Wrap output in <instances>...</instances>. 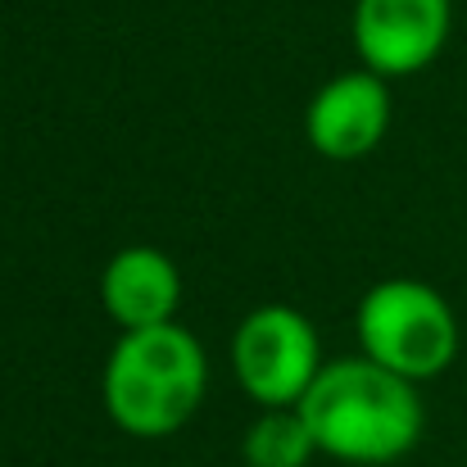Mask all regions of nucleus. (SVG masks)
<instances>
[{
	"label": "nucleus",
	"mask_w": 467,
	"mask_h": 467,
	"mask_svg": "<svg viewBox=\"0 0 467 467\" xmlns=\"http://www.w3.org/2000/svg\"><path fill=\"white\" fill-rule=\"evenodd\" d=\"M454 27L450 0H358L354 50L381 78H409L441 59Z\"/></svg>",
	"instance_id": "nucleus-5"
},
{
	"label": "nucleus",
	"mask_w": 467,
	"mask_h": 467,
	"mask_svg": "<svg viewBox=\"0 0 467 467\" xmlns=\"http://www.w3.org/2000/svg\"><path fill=\"white\" fill-rule=\"evenodd\" d=\"M241 454L250 467H309L317 441L300 409H264V418L250 422Z\"/></svg>",
	"instance_id": "nucleus-8"
},
{
	"label": "nucleus",
	"mask_w": 467,
	"mask_h": 467,
	"mask_svg": "<svg viewBox=\"0 0 467 467\" xmlns=\"http://www.w3.org/2000/svg\"><path fill=\"white\" fill-rule=\"evenodd\" d=\"M232 372L254 404L300 409L322 372V345L313 322L291 305H264L245 313L232 336Z\"/></svg>",
	"instance_id": "nucleus-4"
},
{
	"label": "nucleus",
	"mask_w": 467,
	"mask_h": 467,
	"mask_svg": "<svg viewBox=\"0 0 467 467\" xmlns=\"http://www.w3.org/2000/svg\"><path fill=\"white\" fill-rule=\"evenodd\" d=\"M100 305L123 331L172 322L182 305V273L155 245H128L100 273Z\"/></svg>",
	"instance_id": "nucleus-7"
},
{
	"label": "nucleus",
	"mask_w": 467,
	"mask_h": 467,
	"mask_svg": "<svg viewBox=\"0 0 467 467\" xmlns=\"http://www.w3.org/2000/svg\"><path fill=\"white\" fill-rule=\"evenodd\" d=\"M358 349L409 377V381H431L459 358V317L450 300L413 277H390L377 282L354 313Z\"/></svg>",
	"instance_id": "nucleus-3"
},
{
	"label": "nucleus",
	"mask_w": 467,
	"mask_h": 467,
	"mask_svg": "<svg viewBox=\"0 0 467 467\" xmlns=\"http://www.w3.org/2000/svg\"><path fill=\"white\" fill-rule=\"evenodd\" d=\"M390 128V91L386 78L372 68L340 73L313 91L305 109V137L322 159L349 163L372 155Z\"/></svg>",
	"instance_id": "nucleus-6"
},
{
	"label": "nucleus",
	"mask_w": 467,
	"mask_h": 467,
	"mask_svg": "<svg viewBox=\"0 0 467 467\" xmlns=\"http://www.w3.org/2000/svg\"><path fill=\"white\" fill-rule=\"evenodd\" d=\"M204 390H209L204 345L177 322L123 331L100 377V400L109 422L137 441L177 436L200 413Z\"/></svg>",
	"instance_id": "nucleus-2"
},
{
	"label": "nucleus",
	"mask_w": 467,
	"mask_h": 467,
	"mask_svg": "<svg viewBox=\"0 0 467 467\" xmlns=\"http://www.w3.org/2000/svg\"><path fill=\"white\" fill-rule=\"evenodd\" d=\"M317 454L354 467L400 463L427 427V409L418 381L358 358H336L317 372L309 395L300 400Z\"/></svg>",
	"instance_id": "nucleus-1"
}]
</instances>
